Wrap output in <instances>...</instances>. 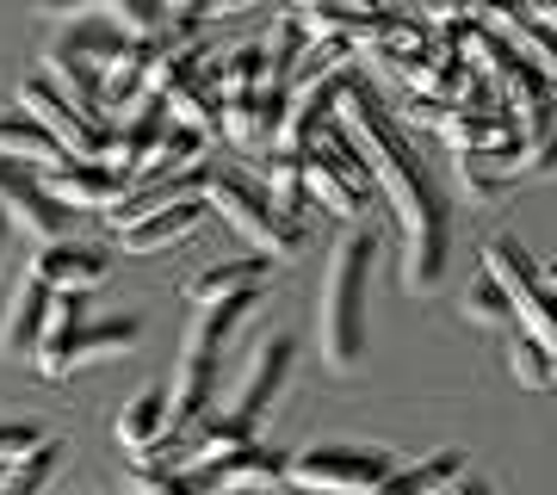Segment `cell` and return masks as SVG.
<instances>
[{"label":"cell","instance_id":"f1b7e54d","mask_svg":"<svg viewBox=\"0 0 557 495\" xmlns=\"http://www.w3.org/2000/svg\"><path fill=\"white\" fill-rule=\"evenodd\" d=\"M137 495H199L186 471H137Z\"/></svg>","mask_w":557,"mask_h":495},{"label":"cell","instance_id":"d590c367","mask_svg":"<svg viewBox=\"0 0 557 495\" xmlns=\"http://www.w3.org/2000/svg\"><path fill=\"white\" fill-rule=\"evenodd\" d=\"M0 248H7V223H0Z\"/></svg>","mask_w":557,"mask_h":495},{"label":"cell","instance_id":"52a82bcc","mask_svg":"<svg viewBox=\"0 0 557 495\" xmlns=\"http://www.w3.org/2000/svg\"><path fill=\"white\" fill-rule=\"evenodd\" d=\"M149 94H156L161 119L174 124V131H193V137H211L223 124V99L211 87V62L199 57V44L193 50H168L156 62V75H149Z\"/></svg>","mask_w":557,"mask_h":495},{"label":"cell","instance_id":"d6986e66","mask_svg":"<svg viewBox=\"0 0 557 495\" xmlns=\"http://www.w3.org/2000/svg\"><path fill=\"white\" fill-rule=\"evenodd\" d=\"M278 112H285V94L273 87H260V94H242V99H223V137L236 143V149H260V143H273L278 131Z\"/></svg>","mask_w":557,"mask_h":495},{"label":"cell","instance_id":"2e32d148","mask_svg":"<svg viewBox=\"0 0 557 495\" xmlns=\"http://www.w3.org/2000/svg\"><path fill=\"white\" fill-rule=\"evenodd\" d=\"M44 310H50V292L38 279L25 273L0 310V359H32L38 354V335H44Z\"/></svg>","mask_w":557,"mask_h":495},{"label":"cell","instance_id":"4fadbf2b","mask_svg":"<svg viewBox=\"0 0 557 495\" xmlns=\"http://www.w3.org/2000/svg\"><path fill=\"white\" fill-rule=\"evenodd\" d=\"M440 131H446V143H453L458 156H496V149H520L515 119H508L490 94H478L471 106H458Z\"/></svg>","mask_w":557,"mask_h":495},{"label":"cell","instance_id":"83f0119b","mask_svg":"<svg viewBox=\"0 0 557 495\" xmlns=\"http://www.w3.org/2000/svg\"><path fill=\"white\" fill-rule=\"evenodd\" d=\"M465 317L478 322V329H502V322H515V317H508V297H502L490 279H478V285L465 292Z\"/></svg>","mask_w":557,"mask_h":495},{"label":"cell","instance_id":"ffe728a7","mask_svg":"<svg viewBox=\"0 0 557 495\" xmlns=\"http://www.w3.org/2000/svg\"><path fill=\"white\" fill-rule=\"evenodd\" d=\"M278 477H285V453H273V446H242V453H230L223 465H211V490L218 495H236V490H273Z\"/></svg>","mask_w":557,"mask_h":495},{"label":"cell","instance_id":"7c38bea8","mask_svg":"<svg viewBox=\"0 0 557 495\" xmlns=\"http://www.w3.org/2000/svg\"><path fill=\"white\" fill-rule=\"evenodd\" d=\"M285 20L298 25L304 44H329V50H354L372 20H379V7H341V0H304V7H285Z\"/></svg>","mask_w":557,"mask_h":495},{"label":"cell","instance_id":"8992f818","mask_svg":"<svg viewBox=\"0 0 557 495\" xmlns=\"http://www.w3.org/2000/svg\"><path fill=\"white\" fill-rule=\"evenodd\" d=\"M285 477L298 490H322V495H379L397 477V458L384 446H354V440H322L304 453L285 458Z\"/></svg>","mask_w":557,"mask_h":495},{"label":"cell","instance_id":"484cf974","mask_svg":"<svg viewBox=\"0 0 557 495\" xmlns=\"http://www.w3.org/2000/svg\"><path fill=\"white\" fill-rule=\"evenodd\" d=\"M57 458H62V440H38L20 465H7L0 477V495H44V483L57 477Z\"/></svg>","mask_w":557,"mask_h":495},{"label":"cell","instance_id":"6da1fadb","mask_svg":"<svg viewBox=\"0 0 557 495\" xmlns=\"http://www.w3.org/2000/svg\"><path fill=\"white\" fill-rule=\"evenodd\" d=\"M341 137L354 143V156L366 161V174L384 186V198L397 205L403 230H409V255H403V285L409 292H434L440 279H446V248H453V230H446V211H440L434 186L421 174L416 149L403 137V124L384 112V99L366 87L359 75H347L341 87Z\"/></svg>","mask_w":557,"mask_h":495},{"label":"cell","instance_id":"9a60e30c","mask_svg":"<svg viewBox=\"0 0 557 495\" xmlns=\"http://www.w3.org/2000/svg\"><path fill=\"white\" fill-rule=\"evenodd\" d=\"M44 193L57 198L62 211H100V205H119L124 198V180L100 161H57L44 174Z\"/></svg>","mask_w":557,"mask_h":495},{"label":"cell","instance_id":"5bb4252c","mask_svg":"<svg viewBox=\"0 0 557 495\" xmlns=\"http://www.w3.org/2000/svg\"><path fill=\"white\" fill-rule=\"evenodd\" d=\"M106 255H94V248H81V242H50V248H38V260H32V279H38L50 297H81L94 292V285H106Z\"/></svg>","mask_w":557,"mask_h":495},{"label":"cell","instance_id":"ba28073f","mask_svg":"<svg viewBox=\"0 0 557 495\" xmlns=\"http://www.w3.org/2000/svg\"><path fill=\"white\" fill-rule=\"evenodd\" d=\"M298 168H304V198L322 205L329 218H359V205L372 198V174H366V161L354 156V143L341 137L335 124L310 143V156Z\"/></svg>","mask_w":557,"mask_h":495},{"label":"cell","instance_id":"9c48e42d","mask_svg":"<svg viewBox=\"0 0 557 495\" xmlns=\"http://www.w3.org/2000/svg\"><path fill=\"white\" fill-rule=\"evenodd\" d=\"M20 112L32 124H44V131H50V143H57L69 161H100L106 143H112V124H106L100 112H81V106H69V99H62L44 75L20 87Z\"/></svg>","mask_w":557,"mask_h":495},{"label":"cell","instance_id":"7402d4cb","mask_svg":"<svg viewBox=\"0 0 557 495\" xmlns=\"http://www.w3.org/2000/svg\"><path fill=\"white\" fill-rule=\"evenodd\" d=\"M211 87H218V99H242V94H260V87L285 94L273 81V69H267V50L260 44H236L223 62H211Z\"/></svg>","mask_w":557,"mask_h":495},{"label":"cell","instance_id":"7a4b0ae2","mask_svg":"<svg viewBox=\"0 0 557 495\" xmlns=\"http://www.w3.org/2000/svg\"><path fill=\"white\" fill-rule=\"evenodd\" d=\"M372 255H379V236L372 230H341V242L329 248V267H322L317 285V341L322 359L335 372H354L359 354H366V292H372Z\"/></svg>","mask_w":557,"mask_h":495},{"label":"cell","instance_id":"4316f807","mask_svg":"<svg viewBox=\"0 0 557 495\" xmlns=\"http://www.w3.org/2000/svg\"><path fill=\"white\" fill-rule=\"evenodd\" d=\"M508 372H515V384H527V391H552L557 384V359L545 354L533 335H520L515 329V341H508Z\"/></svg>","mask_w":557,"mask_h":495},{"label":"cell","instance_id":"d4e9b609","mask_svg":"<svg viewBox=\"0 0 557 495\" xmlns=\"http://www.w3.org/2000/svg\"><path fill=\"white\" fill-rule=\"evenodd\" d=\"M0 161H13V168H25V161L57 168V161H69V156L50 143V131H44V124H32L25 112H7V106H0Z\"/></svg>","mask_w":557,"mask_h":495},{"label":"cell","instance_id":"d6a6232c","mask_svg":"<svg viewBox=\"0 0 557 495\" xmlns=\"http://www.w3.org/2000/svg\"><path fill=\"white\" fill-rule=\"evenodd\" d=\"M539 285H545V292L557 297V260H552V267H539Z\"/></svg>","mask_w":557,"mask_h":495},{"label":"cell","instance_id":"ac0fdd59","mask_svg":"<svg viewBox=\"0 0 557 495\" xmlns=\"http://www.w3.org/2000/svg\"><path fill=\"white\" fill-rule=\"evenodd\" d=\"M199 223H205V198H174V205L137 218L131 230H119V242L131 248V255H156V248H168V242H186Z\"/></svg>","mask_w":557,"mask_h":495},{"label":"cell","instance_id":"f546056e","mask_svg":"<svg viewBox=\"0 0 557 495\" xmlns=\"http://www.w3.org/2000/svg\"><path fill=\"white\" fill-rule=\"evenodd\" d=\"M38 428H20V421H0V465H20L32 446H38Z\"/></svg>","mask_w":557,"mask_h":495},{"label":"cell","instance_id":"e575fe53","mask_svg":"<svg viewBox=\"0 0 557 495\" xmlns=\"http://www.w3.org/2000/svg\"><path fill=\"white\" fill-rule=\"evenodd\" d=\"M236 495H278V490H236Z\"/></svg>","mask_w":557,"mask_h":495},{"label":"cell","instance_id":"44dd1931","mask_svg":"<svg viewBox=\"0 0 557 495\" xmlns=\"http://www.w3.org/2000/svg\"><path fill=\"white\" fill-rule=\"evenodd\" d=\"M119 446H131V453H156L161 440H168V391L161 384H149V391H137L131 403L119 409Z\"/></svg>","mask_w":557,"mask_h":495},{"label":"cell","instance_id":"5b68a950","mask_svg":"<svg viewBox=\"0 0 557 495\" xmlns=\"http://www.w3.org/2000/svg\"><path fill=\"white\" fill-rule=\"evenodd\" d=\"M483 279L508 297V317L520 322V335H533L539 347L557 359V297L539 285V267H533V255L520 248V236L483 242Z\"/></svg>","mask_w":557,"mask_h":495},{"label":"cell","instance_id":"30bf717a","mask_svg":"<svg viewBox=\"0 0 557 495\" xmlns=\"http://www.w3.org/2000/svg\"><path fill=\"white\" fill-rule=\"evenodd\" d=\"M292 359H298V341H292V335H260L255 354H248V366H242V384L230 391V403H223V416H236V421L255 428V421L273 409V396L285 391Z\"/></svg>","mask_w":557,"mask_h":495},{"label":"cell","instance_id":"3957f363","mask_svg":"<svg viewBox=\"0 0 557 495\" xmlns=\"http://www.w3.org/2000/svg\"><path fill=\"white\" fill-rule=\"evenodd\" d=\"M205 211H223V223L236 236L255 242L260 255H267V267H285V260H298L310 248V223L285 218L273 198H267V186L248 168H236V161L205 168Z\"/></svg>","mask_w":557,"mask_h":495},{"label":"cell","instance_id":"4dcf8cb0","mask_svg":"<svg viewBox=\"0 0 557 495\" xmlns=\"http://www.w3.org/2000/svg\"><path fill=\"white\" fill-rule=\"evenodd\" d=\"M520 174H557V124L533 143V149H520Z\"/></svg>","mask_w":557,"mask_h":495},{"label":"cell","instance_id":"836d02e7","mask_svg":"<svg viewBox=\"0 0 557 495\" xmlns=\"http://www.w3.org/2000/svg\"><path fill=\"white\" fill-rule=\"evenodd\" d=\"M533 13H539L545 25H557V7H552V0H545V7H533Z\"/></svg>","mask_w":557,"mask_h":495},{"label":"cell","instance_id":"603a6c76","mask_svg":"<svg viewBox=\"0 0 557 495\" xmlns=\"http://www.w3.org/2000/svg\"><path fill=\"white\" fill-rule=\"evenodd\" d=\"M273 273L267 260H223V267H205L193 285H186V297L193 304H223V297H248V292H260V279Z\"/></svg>","mask_w":557,"mask_h":495},{"label":"cell","instance_id":"cb8c5ba5","mask_svg":"<svg viewBox=\"0 0 557 495\" xmlns=\"http://www.w3.org/2000/svg\"><path fill=\"white\" fill-rule=\"evenodd\" d=\"M458 477H471V471H465V453L446 446V453L421 458V465H397V477H391L379 495H446Z\"/></svg>","mask_w":557,"mask_h":495},{"label":"cell","instance_id":"8fae6325","mask_svg":"<svg viewBox=\"0 0 557 495\" xmlns=\"http://www.w3.org/2000/svg\"><path fill=\"white\" fill-rule=\"evenodd\" d=\"M0 223H20L38 248L69 242V211L44 193V180L32 168H13V161H0Z\"/></svg>","mask_w":557,"mask_h":495},{"label":"cell","instance_id":"277c9868","mask_svg":"<svg viewBox=\"0 0 557 495\" xmlns=\"http://www.w3.org/2000/svg\"><path fill=\"white\" fill-rule=\"evenodd\" d=\"M137 347V322L112 317V322H87V304L81 297H50L44 310V335H38V372L44 378H69L75 366H94L106 354H124Z\"/></svg>","mask_w":557,"mask_h":495},{"label":"cell","instance_id":"e0dca14e","mask_svg":"<svg viewBox=\"0 0 557 495\" xmlns=\"http://www.w3.org/2000/svg\"><path fill=\"white\" fill-rule=\"evenodd\" d=\"M119 50H124V38L112 32V20H100V13L87 7V13H81L75 25H62L57 38H50V50H44V57L75 62V69H94V75H100V69H106L112 57H119Z\"/></svg>","mask_w":557,"mask_h":495},{"label":"cell","instance_id":"1f68e13d","mask_svg":"<svg viewBox=\"0 0 557 495\" xmlns=\"http://www.w3.org/2000/svg\"><path fill=\"white\" fill-rule=\"evenodd\" d=\"M446 495H496V490H490L483 477H458V483H453V490H446Z\"/></svg>","mask_w":557,"mask_h":495}]
</instances>
